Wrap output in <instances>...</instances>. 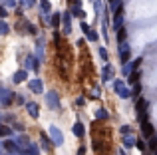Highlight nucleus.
<instances>
[{"label":"nucleus","mask_w":157,"mask_h":155,"mask_svg":"<svg viewBox=\"0 0 157 155\" xmlns=\"http://www.w3.org/2000/svg\"><path fill=\"white\" fill-rule=\"evenodd\" d=\"M50 139H52V145H56V147H60L64 143V135L56 125H50Z\"/></svg>","instance_id":"1"},{"label":"nucleus","mask_w":157,"mask_h":155,"mask_svg":"<svg viewBox=\"0 0 157 155\" xmlns=\"http://www.w3.org/2000/svg\"><path fill=\"white\" fill-rule=\"evenodd\" d=\"M113 89H115V92H117V96L121 97V100H127V97L131 96L129 88H125V85H123V81H121V80H115V81H113Z\"/></svg>","instance_id":"2"},{"label":"nucleus","mask_w":157,"mask_h":155,"mask_svg":"<svg viewBox=\"0 0 157 155\" xmlns=\"http://www.w3.org/2000/svg\"><path fill=\"white\" fill-rule=\"evenodd\" d=\"M46 105L50 109H60V97L56 92H48L46 93Z\"/></svg>","instance_id":"3"},{"label":"nucleus","mask_w":157,"mask_h":155,"mask_svg":"<svg viewBox=\"0 0 157 155\" xmlns=\"http://www.w3.org/2000/svg\"><path fill=\"white\" fill-rule=\"evenodd\" d=\"M62 32L64 34L72 32V12H64L62 14Z\"/></svg>","instance_id":"4"},{"label":"nucleus","mask_w":157,"mask_h":155,"mask_svg":"<svg viewBox=\"0 0 157 155\" xmlns=\"http://www.w3.org/2000/svg\"><path fill=\"white\" fill-rule=\"evenodd\" d=\"M119 58H121V62L123 64H127L129 62V58H131V48H129V44H119Z\"/></svg>","instance_id":"5"},{"label":"nucleus","mask_w":157,"mask_h":155,"mask_svg":"<svg viewBox=\"0 0 157 155\" xmlns=\"http://www.w3.org/2000/svg\"><path fill=\"white\" fill-rule=\"evenodd\" d=\"M70 12H72V16H78L80 20L86 18V12H84V8H82L80 0H74V2H72V10H70Z\"/></svg>","instance_id":"6"},{"label":"nucleus","mask_w":157,"mask_h":155,"mask_svg":"<svg viewBox=\"0 0 157 155\" xmlns=\"http://www.w3.org/2000/svg\"><path fill=\"white\" fill-rule=\"evenodd\" d=\"M28 88H30V92H34V93H42L44 92V84H42V80H40V78L30 80V81H28Z\"/></svg>","instance_id":"7"},{"label":"nucleus","mask_w":157,"mask_h":155,"mask_svg":"<svg viewBox=\"0 0 157 155\" xmlns=\"http://www.w3.org/2000/svg\"><path fill=\"white\" fill-rule=\"evenodd\" d=\"M135 109H137V117L143 121V113H147V100L139 97V100H137V105H135Z\"/></svg>","instance_id":"8"},{"label":"nucleus","mask_w":157,"mask_h":155,"mask_svg":"<svg viewBox=\"0 0 157 155\" xmlns=\"http://www.w3.org/2000/svg\"><path fill=\"white\" fill-rule=\"evenodd\" d=\"M113 76H115L113 66H111V64H105V66H104V70H101V80H104V81H109Z\"/></svg>","instance_id":"9"},{"label":"nucleus","mask_w":157,"mask_h":155,"mask_svg":"<svg viewBox=\"0 0 157 155\" xmlns=\"http://www.w3.org/2000/svg\"><path fill=\"white\" fill-rule=\"evenodd\" d=\"M24 70H38V60L34 56H28L26 64H24Z\"/></svg>","instance_id":"10"},{"label":"nucleus","mask_w":157,"mask_h":155,"mask_svg":"<svg viewBox=\"0 0 157 155\" xmlns=\"http://www.w3.org/2000/svg\"><path fill=\"white\" fill-rule=\"evenodd\" d=\"M12 101V93L8 89H0V104L2 105H8Z\"/></svg>","instance_id":"11"},{"label":"nucleus","mask_w":157,"mask_h":155,"mask_svg":"<svg viewBox=\"0 0 157 155\" xmlns=\"http://www.w3.org/2000/svg\"><path fill=\"white\" fill-rule=\"evenodd\" d=\"M141 131L145 137H153V127H151L149 121H141Z\"/></svg>","instance_id":"12"},{"label":"nucleus","mask_w":157,"mask_h":155,"mask_svg":"<svg viewBox=\"0 0 157 155\" xmlns=\"http://www.w3.org/2000/svg\"><path fill=\"white\" fill-rule=\"evenodd\" d=\"M4 149H6L8 153H18V145H16V141H12V139H8V141H4Z\"/></svg>","instance_id":"13"},{"label":"nucleus","mask_w":157,"mask_h":155,"mask_svg":"<svg viewBox=\"0 0 157 155\" xmlns=\"http://www.w3.org/2000/svg\"><path fill=\"white\" fill-rule=\"evenodd\" d=\"M121 24H123V10L113 16V30H121Z\"/></svg>","instance_id":"14"},{"label":"nucleus","mask_w":157,"mask_h":155,"mask_svg":"<svg viewBox=\"0 0 157 155\" xmlns=\"http://www.w3.org/2000/svg\"><path fill=\"white\" fill-rule=\"evenodd\" d=\"M26 76H28V70H20V72H16L14 74V84H22V81H26Z\"/></svg>","instance_id":"15"},{"label":"nucleus","mask_w":157,"mask_h":155,"mask_svg":"<svg viewBox=\"0 0 157 155\" xmlns=\"http://www.w3.org/2000/svg\"><path fill=\"white\" fill-rule=\"evenodd\" d=\"M26 109H28V115H30V117H34V119H36V117H38V105H36V104H32V101H30V104H26Z\"/></svg>","instance_id":"16"},{"label":"nucleus","mask_w":157,"mask_h":155,"mask_svg":"<svg viewBox=\"0 0 157 155\" xmlns=\"http://www.w3.org/2000/svg\"><path fill=\"white\" fill-rule=\"evenodd\" d=\"M72 131H74V135H76V137H84V131H86V129H84V125H82V123H74Z\"/></svg>","instance_id":"17"},{"label":"nucleus","mask_w":157,"mask_h":155,"mask_svg":"<svg viewBox=\"0 0 157 155\" xmlns=\"http://www.w3.org/2000/svg\"><path fill=\"white\" fill-rule=\"evenodd\" d=\"M123 145L131 149L133 145H137V139H135V137H131V135H123Z\"/></svg>","instance_id":"18"},{"label":"nucleus","mask_w":157,"mask_h":155,"mask_svg":"<svg viewBox=\"0 0 157 155\" xmlns=\"http://www.w3.org/2000/svg\"><path fill=\"white\" fill-rule=\"evenodd\" d=\"M50 22H52V28H54V30H58V28H60V22H62V16L60 14H52V20H50Z\"/></svg>","instance_id":"19"},{"label":"nucleus","mask_w":157,"mask_h":155,"mask_svg":"<svg viewBox=\"0 0 157 155\" xmlns=\"http://www.w3.org/2000/svg\"><path fill=\"white\" fill-rule=\"evenodd\" d=\"M121 4H123V0H113V2H111V12H113V14L121 12Z\"/></svg>","instance_id":"20"},{"label":"nucleus","mask_w":157,"mask_h":155,"mask_svg":"<svg viewBox=\"0 0 157 155\" xmlns=\"http://www.w3.org/2000/svg\"><path fill=\"white\" fill-rule=\"evenodd\" d=\"M40 139H42V147L46 149V151H50V141H52V139H48L46 133H42V135H40Z\"/></svg>","instance_id":"21"},{"label":"nucleus","mask_w":157,"mask_h":155,"mask_svg":"<svg viewBox=\"0 0 157 155\" xmlns=\"http://www.w3.org/2000/svg\"><path fill=\"white\" fill-rule=\"evenodd\" d=\"M8 32H10V26H8L4 20H0V36H6Z\"/></svg>","instance_id":"22"},{"label":"nucleus","mask_w":157,"mask_h":155,"mask_svg":"<svg viewBox=\"0 0 157 155\" xmlns=\"http://www.w3.org/2000/svg\"><path fill=\"white\" fill-rule=\"evenodd\" d=\"M94 8H96L98 16H100V14H104V6H101V0H94Z\"/></svg>","instance_id":"23"},{"label":"nucleus","mask_w":157,"mask_h":155,"mask_svg":"<svg viewBox=\"0 0 157 155\" xmlns=\"http://www.w3.org/2000/svg\"><path fill=\"white\" fill-rule=\"evenodd\" d=\"M22 155H38V147H36V145L32 143V145H30V147H28V149H26V151H24Z\"/></svg>","instance_id":"24"},{"label":"nucleus","mask_w":157,"mask_h":155,"mask_svg":"<svg viewBox=\"0 0 157 155\" xmlns=\"http://www.w3.org/2000/svg\"><path fill=\"white\" fill-rule=\"evenodd\" d=\"M10 133H12V129L8 127V125H0V135H2V137H8Z\"/></svg>","instance_id":"25"},{"label":"nucleus","mask_w":157,"mask_h":155,"mask_svg":"<svg viewBox=\"0 0 157 155\" xmlns=\"http://www.w3.org/2000/svg\"><path fill=\"white\" fill-rule=\"evenodd\" d=\"M86 36H88L90 42H98V32H96V30H92V28H90V32H88Z\"/></svg>","instance_id":"26"},{"label":"nucleus","mask_w":157,"mask_h":155,"mask_svg":"<svg viewBox=\"0 0 157 155\" xmlns=\"http://www.w3.org/2000/svg\"><path fill=\"white\" fill-rule=\"evenodd\" d=\"M96 119H107V112L105 109H96Z\"/></svg>","instance_id":"27"},{"label":"nucleus","mask_w":157,"mask_h":155,"mask_svg":"<svg viewBox=\"0 0 157 155\" xmlns=\"http://www.w3.org/2000/svg\"><path fill=\"white\" fill-rule=\"evenodd\" d=\"M0 4L6 6V8H14L16 6V0H0Z\"/></svg>","instance_id":"28"},{"label":"nucleus","mask_w":157,"mask_h":155,"mask_svg":"<svg viewBox=\"0 0 157 155\" xmlns=\"http://www.w3.org/2000/svg\"><path fill=\"white\" fill-rule=\"evenodd\" d=\"M20 6L22 8H32L34 6V0H20Z\"/></svg>","instance_id":"29"},{"label":"nucleus","mask_w":157,"mask_h":155,"mask_svg":"<svg viewBox=\"0 0 157 155\" xmlns=\"http://www.w3.org/2000/svg\"><path fill=\"white\" fill-rule=\"evenodd\" d=\"M139 76H141V74H139V72H133V74H131V76H129V84H137V80H139Z\"/></svg>","instance_id":"30"},{"label":"nucleus","mask_w":157,"mask_h":155,"mask_svg":"<svg viewBox=\"0 0 157 155\" xmlns=\"http://www.w3.org/2000/svg\"><path fill=\"white\" fill-rule=\"evenodd\" d=\"M42 12H44V14L50 12V2H48V0H42Z\"/></svg>","instance_id":"31"},{"label":"nucleus","mask_w":157,"mask_h":155,"mask_svg":"<svg viewBox=\"0 0 157 155\" xmlns=\"http://www.w3.org/2000/svg\"><path fill=\"white\" fill-rule=\"evenodd\" d=\"M117 40H119V44H123V40H125V30H123V28L117 32Z\"/></svg>","instance_id":"32"},{"label":"nucleus","mask_w":157,"mask_h":155,"mask_svg":"<svg viewBox=\"0 0 157 155\" xmlns=\"http://www.w3.org/2000/svg\"><path fill=\"white\" fill-rule=\"evenodd\" d=\"M119 131H121V135H127V133H131V127H129V125H121Z\"/></svg>","instance_id":"33"},{"label":"nucleus","mask_w":157,"mask_h":155,"mask_svg":"<svg viewBox=\"0 0 157 155\" xmlns=\"http://www.w3.org/2000/svg\"><path fill=\"white\" fill-rule=\"evenodd\" d=\"M80 26H82V32H86V34L90 32V26H88V22H84V20H82V24H80Z\"/></svg>","instance_id":"34"},{"label":"nucleus","mask_w":157,"mask_h":155,"mask_svg":"<svg viewBox=\"0 0 157 155\" xmlns=\"http://www.w3.org/2000/svg\"><path fill=\"white\" fill-rule=\"evenodd\" d=\"M139 92H141V88H139V84H135V88H133V92H131V96L137 97V96H139Z\"/></svg>","instance_id":"35"},{"label":"nucleus","mask_w":157,"mask_h":155,"mask_svg":"<svg viewBox=\"0 0 157 155\" xmlns=\"http://www.w3.org/2000/svg\"><path fill=\"white\" fill-rule=\"evenodd\" d=\"M98 52H100V58H101V60H107V52L104 50V48H100Z\"/></svg>","instance_id":"36"},{"label":"nucleus","mask_w":157,"mask_h":155,"mask_svg":"<svg viewBox=\"0 0 157 155\" xmlns=\"http://www.w3.org/2000/svg\"><path fill=\"white\" fill-rule=\"evenodd\" d=\"M8 12H6V6H0V18H6Z\"/></svg>","instance_id":"37"},{"label":"nucleus","mask_w":157,"mask_h":155,"mask_svg":"<svg viewBox=\"0 0 157 155\" xmlns=\"http://www.w3.org/2000/svg\"><path fill=\"white\" fill-rule=\"evenodd\" d=\"M149 145H151V147H155V149H157V139H155V135H153V137H149Z\"/></svg>","instance_id":"38"},{"label":"nucleus","mask_w":157,"mask_h":155,"mask_svg":"<svg viewBox=\"0 0 157 155\" xmlns=\"http://www.w3.org/2000/svg\"><path fill=\"white\" fill-rule=\"evenodd\" d=\"M137 147L141 149V151H145V143H143V141H137Z\"/></svg>","instance_id":"39"},{"label":"nucleus","mask_w":157,"mask_h":155,"mask_svg":"<svg viewBox=\"0 0 157 155\" xmlns=\"http://www.w3.org/2000/svg\"><path fill=\"white\" fill-rule=\"evenodd\" d=\"M76 104H78V105H84V104H86V100H84V97H78Z\"/></svg>","instance_id":"40"},{"label":"nucleus","mask_w":157,"mask_h":155,"mask_svg":"<svg viewBox=\"0 0 157 155\" xmlns=\"http://www.w3.org/2000/svg\"><path fill=\"white\" fill-rule=\"evenodd\" d=\"M78 155H86V149H84V147H80V149H78Z\"/></svg>","instance_id":"41"},{"label":"nucleus","mask_w":157,"mask_h":155,"mask_svg":"<svg viewBox=\"0 0 157 155\" xmlns=\"http://www.w3.org/2000/svg\"><path fill=\"white\" fill-rule=\"evenodd\" d=\"M119 155H127V153H125V151H119Z\"/></svg>","instance_id":"42"},{"label":"nucleus","mask_w":157,"mask_h":155,"mask_svg":"<svg viewBox=\"0 0 157 155\" xmlns=\"http://www.w3.org/2000/svg\"><path fill=\"white\" fill-rule=\"evenodd\" d=\"M109 2H113V0H109Z\"/></svg>","instance_id":"43"}]
</instances>
